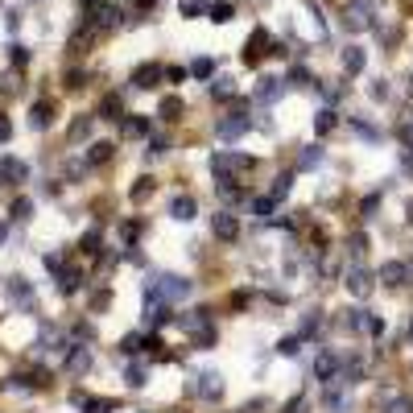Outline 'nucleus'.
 I'll use <instances>...</instances> for the list:
<instances>
[{
  "instance_id": "obj_1",
  "label": "nucleus",
  "mask_w": 413,
  "mask_h": 413,
  "mask_svg": "<svg viewBox=\"0 0 413 413\" xmlns=\"http://www.w3.org/2000/svg\"><path fill=\"white\" fill-rule=\"evenodd\" d=\"M339 25H343L347 33H364V29H372V8H368L364 0H347L343 12H339Z\"/></svg>"
},
{
  "instance_id": "obj_2",
  "label": "nucleus",
  "mask_w": 413,
  "mask_h": 413,
  "mask_svg": "<svg viewBox=\"0 0 413 413\" xmlns=\"http://www.w3.org/2000/svg\"><path fill=\"white\" fill-rule=\"evenodd\" d=\"M211 232H215L219 244H236V240H240V215H232V211H215V215H211Z\"/></svg>"
},
{
  "instance_id": "obj_3",
  "label": "nucleus",
  "mask_w": 413,
  "mask_h": 413,
  "mask_svg": "<svg viewBox=\"0 0 413 413\" xmlns=\"http://www.w3.org/2000/svg\"><path fill=\"white\" fill-rule=\"evenodd\" d=\"M165 83V66L161 62H141L137 70H132V87H141V91H153V87H161Z\"/></svg>"
},
{
  "instance_id": "obj_4",
  "label": "nucleus",
  "mask_w": 413,
  "mask_h": 413,
  "mask_svg": "<svg viewBox=\"0 0 413 413\" xmlns=\"http://www.w3.org/2000/svg\"><path fill=\"white\" fill-rule=\"evenodd\" d=\"M376 281H385L389 290H401V285L410 281V265H405V261H385V265L376 269Z\"/></svg>"
},
{
  "instance_id": "obj_5",
  "label": "nucleus",
  "mask_w": 413,
  "mask_h": 413,
  "mask_svg": "<svg viewBox=\"0 0 413 413\" xmlns=\"http://www.w3.org/2000/svg\"><path fill=\"white\" fill-rule=\"evenodd\" d=\"M170 215H174L178 223H190V219L199 215V203H194V194H174V199H170Z\"/></svg>"
},
{
  "instance_id": "obj_6",
  "label": "nucleus",
  "mask_w": 413,
  "mask_h": 413,
  "mask_svg": "<svg viewBox=\"0 0 413 413\" xmlns=\"http://www.w3.org/2000/svg\"><path fill=\"white\" fill-rule=\"evenodd\" d=\"M153 294H161L165 302H182V298L190 294V281H186V277H161V285H157Z\"/></svg>"
},
{
  "instance_id": "obj_7",
  "label": "nucleus",
  "mask_w": 413,
  "mask_h": 413,
  "mask_svg": "<svg viewBox=\"0 0 413 413\" xmlns=\"http://www.w3.org/2000/svg\"><path fill=\"white\" fill-rule=\"evenodd\" d=\"M248 132V116L244 112H232L228 120H219V137L223 141H236V137H244Z\"/></svg>"
},
{
  "instance_id": "obj_8",
  "label": "nucleus",
  "mask_w": 413,
  "mask_h": 413,
  "mask_svg": "<svg viewBox=\"0 0 413 413\" xmlns=\"http://www.w3.org/2000/svg\"><path fill=\"white\" fill-rule=\"evenodd\" d=\"M343 74H364V66H368V58H364V50L360 46H343Z\"/></svg>"
},
{
  "instance_id": "obj_9",
  "label": "nucleus",
  "mask_w": 413,
  "mask_h": 413,
  "mask_svg": "<svg viewBox=\"0 0 413 413\" xmlns=\"http://www.w3.org/2000/svg\"><path fill=\"white\" fill-rule=\"evenodd\" d=\"M372 285H376V281H372V273H364V269H352V273H347V290H352L356 298H368V294H372Z\"/></svg>"
},
{
  "instance_id": "obj_10",
  "label": "nucleus",
  "mask_w": 413,
  "mask_h": 413,
  "mask_svg": "<svg viewBox=\"0 0 413 413\" xmlns=\"http://www.w3.org/2000/svg\"><path fill=\"white\" fill-rule=\"evenodd\" d=\"M335 372H339V356H335V352H323V356L314 360V376L331 385V381H335Z\"/></svg>"
},
{
  "instance_id": "obj_11",
  "label": "nucleus",
  "mask_w": 413,
  "mask_h": 413,
  "mask_svg": "<svg viewBox=\"0 0 413 413\" xmlns=\"http://www.w3.org/2000/svg\"><path fill=\"white\" fill-rule=\"evenodd\" d=\"M199 397L219 401V397H223V376H219V372H203V376H199Z\"/></svg>"
},
{
  "instance_id": "obj_12",
  "label": "nucleus",
  "mask_w": 413,
  "mask_h": 413,
  "mask_svg": "<svg viewBox=\"0 0 413 413\" xmlns=\"http://www.w3.org/2000/svg\"><path fill=\"white\" fill-rule=\"evenodd\" d=\"M207 17H211L215 25H228V21L236 17V4H232V0H211V8H207Z\"/></svg>"
},
{
  "instance_id": "obj_13",
  "label": "nucleus",
  "mask_w": 413,
  "mask_h": 413,
  "mask_svg": "<svg viewBox=\"0 0 413 413\" xmlns=\"http://www.w3.org/2000/svg\"><path fill=\"white\" fill-rule=\"evenodd\" d=\"M256 95H261L265 103H269V99H281V95H285V79H261Z\"/></svg>"
},
{
  "instance_id": "obj_14",
  "label": "nucleus",
  "mask_w": 413,
  "mask_h": 413,
  "mask_svg": "<svg viewBox=\"0 0 413 413\" xmlns=\"http://www.w3.org/2000/svg\"><path fill=\"white\" fill-rule=\"evenodd\" d=\"M50 120H54V108H50V103H33V112H29V128H50Z\"/></svg>"
},
{
  "instance_id": "obj_15",
  "label": "nucleus",
  "mask_w": 413,
  "mask_h": 413,
  "mask_svg": "<svg viewBox=\"0 0 413 413\" xmlns=\"http://www.w3.org/2000/svg\"><path fill=\"white\" fill-rule=\"evenodd\" d=\"M157 116H161L165 124H170V120H178V116H182V99H178V95H165V99H161V108H157Z\"/></svg>"
},
{
  "instance_id": "obj_16",
  "label": "nucleus",
  "mask_w": 413,
  "mask_h": 413,
  "mask_svg": "<svg viewBox=\"0 0 413 413\" xmlns=\"http://www.w3.org/2000/svg\"><path fill=\"white\" fill-rule=\"evenodd\" d=\"M323 161V145H306L302 153H298V170H314Z\"/></svg>"
},
{
  "instance_id": "obj_17",
  "label": "nucleus",
  "mask_w": 413,
  "mask_h": 413,
  "mask_svg": "<svg viewBox=\"0 0 413 413\" xmlns=\"http://www.w3.org/2000/svg\"><path fill=\"white\" fill-rule=\"evenodd\" d=\"M207 8H211V0H178V12L190 17V21H194V17H207Z\"/></svg>"
},
{
  "instance_id": "obj_18",
  "label": "nucleus",
  "mask_w": 413,
  "mask_h": 413,
  "mask_svg": "<svg viewBox=\"0 0 413 413\" xmlns=\"http://www.w3.org/2000/svg\"><path fill=\"white\" fill-rule=\"evenodd\" d=\"M99 116H108V120H124V103H120V95H108V99L99 103Z\"/></svg>"
},
{
  "instance_id": "obj_19",
  "label": "nucleus",
  "mask_w": 413,
  "mask_h": 413,
  "mask_svg": "<svg viewBox=\"0 0 413 413\" xmlns=\"http://www.w3.org/2000/svg\"><path fill=\"white\" fill-rule=\"evenodd\" d=\"M87 364H91V352H87V347H74V352L66 356V368H70V372H87Z\"/></svg>"
},
{
  "instance_id": "obj_20",
  "label": "nucleus",
  "mask_w": 413,
  "mask_h": 413,
  "mask_svg": "<svg viewBox=\"0 0 413 413\" xmlns=\"http://www.w3.org/2000/svg\"><path fill=\"white\" fill-rule=\"evenodd\" d=\"M190 74H194V79H211V74H215V58H194V62H190Z\"/></svg>"
},
{
  "instance_id": "obj_21",
  "label": "nucleus",
  "mask_w": 413,
  "mask_h": 413,
  "mask_svg": "<svg viewBox=\"0 0 413 413\" xmlns=\"http://www.w3.org/2000/svg\"><path fill=\"white\" fill-rule=\"evenodd\" d=\"M335 124H339V116H335L331 108H323V112H319V120H314V128H319V137H327V132H331Z\"/></svg>"
},
{
  "instance_id": "obj_22",
  "label": "nucleus",
  "mask_w": 413,
  "mask_h": 413,
  "mask_svg": "<svg viewBox=\"0 0 413 413\" xmlns=\"http://www.w3.org/2000/svg\"><path fill=\"white\" fill-rule=\"evenodd\" d=\"M153 194V178L145 174V178H137V186H132V203H145Z\"/></svg>"
},
{
  "instance_id": "obj_23",
  "label": "nucleus",
  "mask_w": 413,
  "mask_h": 413,
  "mask_svg": "<svg viewBox=\"0 0 413 413\" xmlns=\"http://www.w3.org/2000/svg\"><path fill=\"white\" fill-rule=\"evenodd\" d=\"M273 211H277V199H269V194H265V199H256V203H252V215H261V219H269V215H273Z\"/></svg>"
},
{
  "instance_id": "obj_24",
  "label": "nucleus",
  "mask_w": 413,
  "mask_h": 413,
  "mask_svg": "<svg viewBox=\"0 0 413 413\" xmlns=\"http://www.w3.org/2000/svg\"><path fill=\"white\" fill-rule=\"evenodd\" d=\"M124 132L128 137H149V120H124Z\"/></svg>"
},
{
  "instance_id": "obj_25",
  "label": "nucleus",
  "mask_w": 413,
  "mask_h": 413,
  "mask_svg": "<svg viewBox=\"0 0 413 413\" xmlns=\"http://www.w3.org/2000/svg\"><path fill=\"white\" fill-rule=\"evenodd\" d=\"M87 132H91V116H83V120H74V124H70V141H83Z\"/></svg>"
},
{
  "instance_id": "obj_26",
  "label": "nucleus",
  "mask_w": 413,
  "mask_h": 413,
  "mask_svg": "<svg viewBox=\"0 0 413 413\" xmlns=\"http://www.w3.org/2000/svg\"><path fill=\"white\" fill-rule=\"evenodd\" d=\"M0 170H4V174L12 178V182H25V165H21V161H12V157H8V161H4Z\"/></svg>"
},
{
  "instance_id": "obj_27",
  "label": "nucleus",
  "mask_w": 413,
  "mask_h": 413,
  "mask_svg": "<svg viewBox=\"0 0 413 413\" xmlns=\"http://www.w3.org/2000/svg\"><path fill=\"white\" fill-rule=\"evenodd\" d=\"M385 413H413V397H397V401H389Z\"/></svg>"
},
{
  "instance_id": "obj_28",
  "label": "nucleus",
  "mask_w": 413,
  "mask_h": 413,
  "mask_svg": "<svg viewBox=\"0 0 413 413\" xmlns=\"http://www.w3.org/2000/svg\"><path fill=\"white\" fill-rule=\"evenodd\" d=\"M285 194H290V178H277V186H269V199H277V203H281Z\"/></svg>"
},
{
  "instance_id": "obj_29",
  "label": "nucleus",
  "mask_w": 413,
  "mask_h": 413,
  "mask_svg": "<svg viewBox=\"0 0 413 413\" xmlns=\"http://www.w3.org/2000/svg\"><path fill=\"white\" fill-rule=\"evenodd\" d=\"M186 74H190L186 66H165V83H182Z\"/></svg>"
},
{
  "instance_id": "obj_30",
  "label": "nucleus",
  "mask_w": 413,
  "mask_h": 413,
  "mask_svg": "<svg viewBox=\"0 0 413 413\" xmlns=\"http://www.w3.org/2000/svg\"><path fill=\"white\" fill-rule=\"evenodd\" d=\"M112 157V145H91V161L99 165V161H108Z\"/></svg>"
},
{
  "instance_id": "obj_31",
  "label": "nucleus",
  "mask_w": 413,
  "mask_h": 413,
  "mask_svg": "<svg viewBox=\"0 0 413 413\" xmlns=\"http://www.w3.org/2000/svg\"><path fill=\"white\" fill-rule=\"evenodd\" d=\"M29 211H33L29 199H17V203H12V215H17V219H29Z\"/></svg>"
},
{
  "instance_id": "obj_32",
  "label": "nucleus",
  "mask_w": 413,
  "mask_h": 413,
  "mask_svg": "<svg viewBox=\"0 0 413 413\" xmlns=\"http://www.w3.org/2000/svg\"><path fill=\"white\" fill-rule=\"evenodd\" d=\"M327 410H343V393H335V385L327 389Z\"/></svg>"
},
{
  "instance_id": "obj_33",
  "label": "nucleus",
  "mask_w": 413,
  "mask_h": 413,
  "mask_svg": "<svg viewBox=\"0 0 413 413\" xmlns=\"http://www.w3.org/2000/svg\"><path fill=\"white\" fill-rule=\"evenodd\" d=\"M128 385H132V389L145 385V368H128Z\"/></svg>"
},
{
  "instance_id": "obj_34",
  "label": "nucleus",
  "mask_w": 413,
  "mask_h": 413,
  "mask_svg": "<svg viewBox=\"0 0 413 413\" xmlns=\"http://www.w3.org/2000/svg\"><path fill=\"white\" fill-rule=\"evenodd\" d=\"M401 145L413 149V120H410V124H401Z\"/></svg>"
},
{
  "instance_id": "obj_35",
  "label": "nucleus",
  "mask_w": 413,
  "mask_h": 413,
  "mask_svg": "<svg viewBox=\"0 0 413 413\" xmlns=\"http://www.w3.org/2000/svg\"><path fill=\"white\" fill-rule=\"evenodd\" d=\"M8 137H12V124H8V116H0V145H4Z\"/></svg>"
},
{
  "instance_id": "obj_36",
  "label": "nucleus",
  "mask_w": 413,
  "mask_h": 413,
  "mask_svg": "<svg viewBox=\"0 0 413 413\" xmlns=\"http://www.w3.org/2000/svg\"><path fill=\"white\" fill-rule=\"evenodd\" d=\"M83 4H99V0H83Z\"/></svg>"
},
{
  "instance_id": "obj_37",
  "label": "nucleus",
  "mask_w": 413,
  "mask_h": 413,
  "mask_svg": "<svg viewBox=\"0 0 413 413\" xmlns=\"http://www.w3.org/2000/svg\"><path fill=\"white\" fill-rule=\"evenodd\" d=\"M410 91H413V83H410Z\"/></svg>"
}]
</instances>
